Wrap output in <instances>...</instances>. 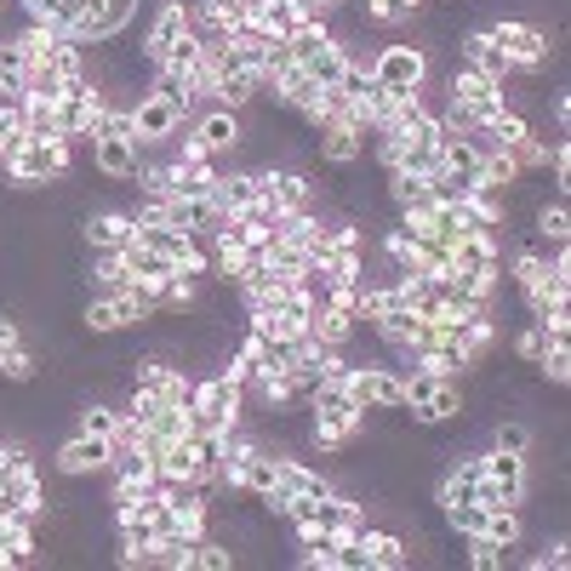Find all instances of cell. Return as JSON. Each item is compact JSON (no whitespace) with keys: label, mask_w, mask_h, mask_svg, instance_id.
<instances>
[{"label":"cell","mask_w":571,"mask_h":571,"mask_svg":"<svg viewBox=\"0 0 571 571\" xmlns=\"http://www.w3.org/2000/svg\"><path fill=\"white\" fill-rule=\"evenodd\" d=\"M463 406H468V400H463L457 378H434L423 389V400H412V406H400V412H412V423H457Z\"/></svg>","instance_id":"obj_8"},{"label":"cell","mask_w":571,"mask_h":571,"mask_svg":"<svg viewBox=\"0 0 571 571\" xmlns=\"http://www.w3.org/2000/svg\"><path fill=\"white\" fill-rule=\"evenodd\" d=\"M218 212H246L252 200H257V166H246V172H218Z\"/></svg>","instance_id":"obj_18"},{"label":"cell","mask_w":571,"mask_h":571,"mask_svg":"<svg viewBox=\"0 0 571 571\" xmlns=\"http://www.w3.org/2000/svg\"><path fill=\"white\" fill-rule=\"evenodd\" d=\"M138 189L149 200H172V160H166V166H144L138 160Z\"/></svg>","instance_id":"obj_34"},{"label":"cell","mask_w":571,"mask_h":571,"mask_svg":"<svg viewBox=\"0 0 571 571\" xmlns=\"http://www.w3.org/2000/svg\"><path fill=\"white\" fill-rule=\"evenodd\" d=\"M183 104H172V97L160 92H144L138 104H131V138H138V149H155V144H172L178 126H183Z\"/></svg>","instance_id":"obj_5"},{"label":"cell","mask_w":571,"mask_h":571,"mask_svg":"<svg viewBox=\"0 0 571 571\" xmlns=\"http://www.w3.org/2000/svg\"><path fill=\"white\" fill-rule=\"evenodd\" d=\"M12 343H23V338H18V326H12L7 315H0V349H12Z\"/></svg>","instance_id":"obj_41"},{"label":"cell","mask_w":571,"mask_h":571,"mask_svg":"<svg viewBox=\"0 0 571 571\" xmlns=\"http://www.w3.org/2000/svg\"><path fill=\"white\" fill-rule=\"evenodd\" d=\"M92 166L104 178H138V144L126 138V131H92Z\"/></svg>","instance_id":"obj_9"},{"label":"cell","mask_w":571,"mask_h":571,"mask_svg":"<svg viewBox=\"0 0 571 571\" xmlns=\"http://www.w3.org/2000/svg\"><path fill=\"white\" fill-rule=\"evenodd\" d=\"M234 491H246V497H268V491H275V452L263 446L241 475H234Z\"/></svg>","instance_id":"obj_23"},{"label":"cell","mask_w":571,"mask_h":571,"mask_svg":"<svg viewBox=\"0 0 571 571\" xmlns=\"http://www.w3.org/2000/svg\"><path fill=\"white\" fill-rule=\"evenodd\" d=\"M92 281L104 286V292H120V286H131V275H126V246L97 252V263H92Z\"/></svg>","instance_id":"obj_26"},{"label":"cell","mask_w":571,"mask_h":571,"mask_svg":"<svg viewBox=\"0 0 571 571\" xmlns=\"http://www.w3.org/2000/svg\"><path fill=\"white\" fill-rule=\"evenodd\" d=\"M486 475H491L503 491H509L515 503L526 497V457H515V452H497V446H491V452H486Z\"/></svg>","instance_id":"obj_21"},{"label":"cell","mask_w":571,"mask_h":571,"mask_svg":"<svg viewBox=\"0 0 571 571\" xmlns=\"http://www.w3.org/2000/svg\"><path fill=\"white\" fill-rule=\"evenodd\" d=\"M537 372H543L554 389H565V383H571V349H565V343H549V355L537 360Z\"/></svg>","instance_id":"obj_35"},{"label":"cell","mask_w":571,"mask_h":571,"mask_svg":"<svg viewBox=\"0 0 571 571\" xmlns=\"http://www.w3.org/2000/svg\"><path fill=\"white\" fill-rule=\"evenodd\" d=\"M252 97H257V70L218 75V81H212V104H218V109H234V115H241V109L252 104Z\"/></svg>","instance_id":"obj_20"},{"label":"cell","mask_w":571,"mask_h":571,"mask_svg":"<svg viewBox=\"0 0 571 571\" xmlns=\"http://www.w3.org/2000/svg\"><path fill=\"white\" fill-rule=\"evenodd\" d=\"M166 378H172V366H166V360H138V372H131V383H144V389H166Z\"/></svg>","instance_id":"obj_39"},{"label":"cell","mask_w":571,"mask_h":571,"mask_svg":"<svg viewBox=\"0 0 571 571\" xmlns=\"http://www.w3.org/2000/svg\"><path fill=\"white\" fill-rule=\"evenodd\" d=\"M338 383L360 400L366 412H400V406H406V378L389 372V366H372V360H366V366H349Z\"/></svg>","instance_id":"obj_3"},{"label":"cell","mask_w":571,"mask_h":571,"mask_svg":"<svg viewBox=\"0 0 571 571\" xmlns=\"http://www.w3.org/2000/svg\"><path fill=\"white\" fill-rule=\"evenodd\" d=\"M315 149H320V160H326V166H355V160L366 155V138H360V131H355L349 120H331V126H320Z\"/></svg>","instance_id":"obj_14"},{"label":"cell","mask_w":571,"mask_h":571,"mask_svg":"<svg viewBox=\"0 0 571 571\" xmlns=\"http://www.w3.org/2000/svg\"><path fill=\"white\" fill-rule=\"evenodd\" d=\"M194 138L207 144V155H234V149L246 144V120L234 115V109H212V115L194 120Z\"/></svg>","instance_id":"obj_10"},{"label":"cell","mask_w":571,"mask_h":571,"mask_svg":"<svg viewBox=\"0 0 571 571\" xmlns=\"http://www.w3.org/2000/svg\"><path fill=\"white\" fill-rule=\"evenodd\" d=\"M486 537L503 549L520 543V509H486Z\"/></svg>","instance_id":"obj_31"},{"label":"cell","mask_w":571,"mask_h":571,"mask_svg":"<svg viewBox=\"0 0 571 571\" xmlns=\"http://www.w3.org/2000/svg\"><path fill=\"white\" fill-rule=\"evenodd\" d=\"M35 372H41V366H35V355H29L23 343L0 349V378H7V383H35Z\"/></svg>","instance_id":"obj_28"},{"label":"cell","mask_w":571,"mask_h":571,"mask_svg":"<svg viewBox=\"0 0 571 571\" xmlns=\"http://www.w3.org/2000/svg\"><path fill=\"white\" fill-rule=\"evenodd\" d=\"M531 441H537L531 423H515V417L491 429V446H497V452H515V457H526V452H531Z\"/></svg>","instance_id":"obj_29"},{"label":"cell","mask_w":571,"mask_h":571,"mask_svg":"<svg viewBox=\"0 0 571 571\" xmlns=\"http://www.w3.org/2000/svg\"><path fill=\"white\" fill-rule=\"evenodd\" d=\"M366 75H372V86H389V92L423 86L429 81V52L412 46V41H389V46H378L372 63H366Z\"/></svg>","instance_id":"obj_4"},{"label":"cell","mask_w":571,"mask_h":571,"mask_svg":"<svg viewBox=\"0 0 571 571\" xmlns=\"http://www.w3.org/2000/svg\"><path fill=\"white\" fill-rule=\"evenodd\" d=\"M360 549H366V565H372V571H406L412 565L406 537L378 531V526H360Z\"/></svg>","instance_id":"obj_12"},{"label":"cell","mask_w":571,"mask_h":571,"mask_svg":"<svg viewBox=\"0 0 571 571\" xmlns=\"http://www.w3.org/2000/svg\"><path fill=\"white\" fill-rule=\"evenodd\" d=\"M275 486L281 491H304V497H326L331 491V480L320 475V468H309L304 457H286V452H275Z\"/></svg>","instance_id":"obj_16"},{"label":"cell","mask_w":571,"mask_h":571,"mask_svg":"<svg viewBox=\"0 0 571 571\" xmlns=\"http://www.w3.org/2000/svg\"><path fill=\"white\" fill-rule=\"evenodd\" d=\"M120 423H126V412H120V406H104V400H92V406L81 412V434H104V441H115Z\"/></svg>","instance_id":"obj_27"},{"label":"cell","mask_w":571,"mask_h":571,"mask_svg":"<svg viewBox=\"0 0 571 571\" xmlns=\"http://www.w3.org/2000/svg\"><path fill=\"white\" fill-rule=\"evenodd\" d=\"M549 343H554V338H549V331H543V326H537V320H531V326L520 331V338H515V355H520L526 366H537V360H543V355H549Z\"/></svg>","instance_id":"obj_36"},{"label":"cell","mask_w":571,"mask_h":571,"mask_svg":"<svg viewBox=\"0 0 571 571\" xmlns=\"http://www.w3.org/2000/svg\"><path fill=\"white\" fill-rule=\"evenodd\" d=\"M355 331H360V320L355 315H343V309H315L309 315V331H304V338H315V343H331V349H343L349 338H355Z\"/></svg>","instance_id":"obj_19"},{"label":"cell","mask_w":571,"mask_h":571,"mask_svg":"<svg viewBox=\"0 0 571 571\" xmlns=\"http://www.w3.org/2000/svg\"><path fill=\"white\" fill-rule=\"evenodd\" d=\"M360 12L372 18V23H412V18H417L406 0H360Z\"/></svg>","instance_id":"obj_37"},{"label":"cell","mask_w":571,"mask_h":571,"mask_svg":"<svg viewBox=\"0 0 571 571\" xmlns=\"http://www.w3.org/2000/svg\"><path fill=\"white\" fill-rule=\"evenodd\" d=\"M70 160H75V144H70V138H52V144L23 138V144L7 155V178H12L18 189H41V183H57L63 172H70Z\"/></svg>","instance_id":"obj_1"},{"label":"cell","mask_w":571,"mask_h":571,"mask_svg":"<svg viewBox=\"0 0 571 571\" xmlns=\"http://www.w3.org/2000/svg\"><path fill=\"white\" fill-rule=\"evenodd\" d=\"M297 70H304L320 92H338V81H343V70H349V46H343L338 35H331V41H326L309 63H297Z\"/></svg>","instance_id":"obj_17"},{"label":"cell","mask_w":571,"mask_h":571,"mask_svg":"<svg viewBox=\"0 0 571 571\" xmlns=\"http://www.w3.org/2000/svg\"><path fill=\"white\" fill-rule=\"evenodd\" d=\"M486 35H491V46L509 57V70L515 75H531V70H543L549 63V35L543 29H531V23H515V18H497V23H486Z\"/></svg>","instance_id":"obj_2"},{"label":"cell","mask_w":571,"mask_h":571,"mask_svg":"<svg viewBox=\"0 0 571 571\" xmlns=\"http://www.w3.org/2000/svg\"><path fill=\"white\" fill-rule=\"evenodd\" d=\"M23 138H29V131H23V97L0 92V166H7V155H12Z\"/></svg>","instance_id":"obj_24"},{"label":"cell","mask_w":571,"mask_h":571,"mask_svg":"<svg viewBox=\"0 0 571 571\" xmlns=\"http://www.w3.org/2000/svg\"><path fill=\"white\" fill-rule=\"evenodd\" d=\"M503 560H509V549L491 543L486 531H468V565H475V571H497Z\"/></svg>","instance_id":"obj_32"},{"label":"cell","mask_w":571,"mask_h":571,"mask_svg":"<svg viewBox=\"0 0 571 571\" xmlns=\"http://www.w3.org/2000/svg\"><path fill=\"white\" fill-rule=\"evenodd\" d=\"M81 234H86V246H92V252H109V246H131L138 223H131V212H92Z\"/></svg>","instance_id":"obj_15"},{"label":"cell","mask_w":571,"mask_h":571,"mask_svg":"<svg viewBox=\"0 0 571 571\" xmlns=\"http://www.w3.org/2000/svg\"><path fill=\"white\" fill-rule=\"evenodd\" d=\"M126 275H131V286H149V292H160L172 275H183V268L172 263V257H160V252H149V246H138L131 241L126 246Z\"/></svg>","instance_id":"obj_13"},{"label":"cell","mask_w":571,"mask_h":571,"mask_svg":"<svg viewBox=\"0 0 571 571\" xmlns=\"http://www.w3.org/2000/svg\"><path fill=\"white\" fill-rule=\"evenodd\" d=\"M189 406H207V412H241V383H229L223 372L207 378V383H194V400Z\"/></svg>","instance_id":"obj_22"},{"label":"cell","mask_w":571,"mask_h":571,"mask_svg":"<svg viewBox=\"0 0 571 571\" xmlns=\"http://www.w3.org/2000/svg\"><path fill=\"white\" fill-rule=\"evenodd\" d=\"M0 463H7V441H0Z\"/></svg>","instance_id":"obj_42"},{"label":"cell","mask_w":571,"mask_h":571,"mask_svg":"<svg viewBox=\"0 0 571 571\" xmlns=\"http://www.w3.org/2000/svg\"><path fill=\"white\" fill-rule=\"evenodd\" d=\"M57 475L63 480H81V475H104V468L115 463V441H104V434H75V441L57 446Z\"/></svg>","instance_id":"obj_6"},{"label":"cell","mask_w":571,"mask_h":571,"mask_svg":"<svg viewBox=\"0 0 571 571\" xmlns=\"http://www.w3.org/2000/svg\"><path fill=\"white\" fill-rule=\"evenodd\" d=\"M189 565H200V571H229V565H234V549L212 543V537L200 531V537H194V560H189Z\"/></svg>","instance_id":"obj_33"},{"label":"cell","mask_w":571,"mask_h":571,"mask_svg":"<svg viewBox=\"0 0 571 571\" xmlns=\"http://www.w3.org/2000/svg\"><path fill=\"white\" fill-rule=\"evenodd\" d=\"M531 565H537V571H565V565H571V554H565V543H549V549L537 554Z\"/></svg>","instance_id":"obj_40"},{"label":"cell","mask_w":571,"mask_h":571,"mask_svg":"<svg viewBox=\"0 0 571 571\" xmlns=\"http://www.w3.org/2000/svg\"><path fill=\"white\" fill-rule=\"evenodd\" d=\"M189 29H194L189 0H160V12H155L149 35H144V63H149V70H160V57L172 52V41H183Z\"/></svg>","instance_id":"obj_7"},{"label":"cell","mask_w":571,"mask_h":571,"mask_svg":"<svg viewBox=\"0 0 571 571\" xmlns=\"http://www.w3.org/2000/svg\"><path fill=\"white\" fill-rule=\"evenodd\" d=\"M200 52H207V41H200L194 29H189V35H183V41H172V52L160 57V70H178V75H189L194 63H200Z\"/></svg>","instance_id":"obj_30"},{"label":"cell","mask_w":571,"mask_h":571,"mask_svg":"<svg viewBox=\"0 0 571 571\" xmlns=\"http://www.w3.org/2000/svg\"><path fill=\"white\" fill-rule=\"evenodd\" d=\"M457 57L468 63V70H480L486 81H497V86L515 75V70H509V57H503V52L491 46V35H486V29H468V35L457 41Z\"/></svg>","instance_id":"obj_11"},{"label":"cell","mask_w":571,"mask_h":571,"mask_svg":"<svg viewBox=\"0 0 571 571\" xmlns=\"http://www.w3.org/2000/svg\"><path fill=\"white\" fill-rule=\"evenodd\" d=\"M446 520H452V531H486V509L480 503H446Z\"/></svg>","instance_id":"obj_38"},{"label":"cell","mask_w":571,"mask_h":571,"mask_svg":"<svg viewBox=\"0 0 571 571\" xmlns=\"http://www.w3.org/2000/svg\"><path fill=\"white\" fill-rule=\"evenodd\" d=\"M7 7H12V0H0V12H7Z\"/></svg>","instance_id":"obj_43"},{"label":"cell","mask_w":571,"mask_h":571,"mask_svg":"<svg viewBox=\"0 0 571 571\" xmlns=\"http://www.w3.org/2000/svg\"><path fill=\"white\" fill-rule=\"evenodd\" d=\"M537 241L543 246H565L571 241V212H565V200H543V207H537Z\"/></svg>","instance_id":"obj_25"}]
</instances>
